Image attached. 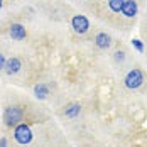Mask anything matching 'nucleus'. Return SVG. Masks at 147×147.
<instances>
[{
    "mask_svg": "<svg viewBox=\"0 0 147 147\" xmlns=\"http://www.w3.org/2000/svg\"><path fill=\"white\" fill-rule=\"evenodd\" d=\"M22 118H24V112L17 105H10L3 110V122L7 127H17L19 123H22Z\"/></svg>",
    "mask_w": 147,
    "mask_h": 147,
    "instance_id": "obj_1",
    "label": "nucleus"
},
{
    "mask_svg": "<svg viewBox=\"0 0 147 147\" xmlns=\"http://www.w3.org/2000/svg\"><path fill=\"white\" fill-rule=\"evenodd\" d=\"M32 137H34V134H32L29 123H19L17 127H14V139L17 144L27 146L32 142Z\"/></svg>",
    "mask_w": 147,
    "mask_h": 147,
    "instance_id": "obj_2",
    "label": "nucleus"
},
{
    "mask_svg": "<svg viewBox=\"0 0 147 147\" xmlns=\"http://www.w3.org/2000/svg\"><path fill=\"white\" fill-rule=\"evenodd\" d=\"M142 83H144V73L140 69H132V71H129L127 76H125V86L129 90L140 88Z\"/></svg>",
    "mask_w": 147,
    "mask_h": 147,
    "instance_id": "obj_3",
    "label": "nucleus"
},
{
    "mask_svg": "<svg viewBox=\"0 0 147 147\" xmlns=\"http://www.w3.org/2000/svg\"><path fill=\"white\" fill-rule=\"evenodd\" d=\"M71 27L74 29L76 34H85L90 29V22L85 15H74L71 19Z\"/></svg>",
    "mask_w": 147,
    "mask_h": 147,
    "instance_id": "obj_4",
    "label": "nucleus"
},
{
    "mask_svg": "<svg viewBox=\"0 0 147 147\" xmlns=\"http://www.w3.org/2000/svg\"><path fill=\"white\" fill-rule=\"evenodd\" d=\"M20 68H22V63H20V59L19 58H10L5 61V71H7V74H15L20 71Z\"/></svg>",
    "mask_w": 147,
    "mask_h": 147,
    "instance_id": "obj_5",
    "label": "nucleus"
},
{
    "mask_svg": "<svg viewBox=\"0 0 147 147\" xmlns=\"http://www.w3.org/2000/svg\"><path fill=\"white\" fill-rule=\"evenodd\" d=\"M26 27L22 26V24H12L10 26V37L14 39V41H22L24 37H26Z\"/></svg>",
    "mask_w": 147,
    "mask_h": 147,
    "instance_id": "obj_6",
    "label": "nucleus"
},
{
    "mask_svg": "<svg viewBox=\"0 0 147 147\" xmlns=\"http://www.w3.org/2000/svg\"><path fill=\"white\" fill-rule=\"evenodd\" d=\"M122 14L125 17H135L137 14V2L135 0H125L122 7Z\"/></svg>",
    "mask_w": 147,
    "mask_h": 147,
    "instance_id": "obj_7",
    "label": "nucleus"
},
{
    "mask_svg": "<svg viewBox=\"0 0 147 147\" xmlns=\"http://www.w3.org/2000/svg\"><path fill=\"white\" fill-rule=\"evenodd\" d=\"M95 44L98 46L100 49H108V47L112 46V37H110L108 34H105V32H100V34H96V37H95Z\"/></svg>",
    "mask_w": 147,
    "mask_h": 147,
    "instance_id": "obj_8",
    "label": "nucleus"
},
{
    "mask_svg": "<svg viewBox=\"0 0 147 147\" xmlns=\"http://www.w3.org/2000/svg\"><path fill=\"white\" fill-rule=\"evenodd\" d=\"M34 95H36L39 100H46L47 95H49V88H47V85H44V83L36 85V86H34Z\"/></svg>",
    "mask_w": 147,
    "mask_h": 147,
    "instance_id": "obj_9",
    "label": "nucleus"
},
{
    "mask_svg": "<svg viewBox=\"0 0 147 147\" xmlns=\"http://www.w3.org/2000/svg\"><path fill=\"white\" fill-rule=\"evenodd\" d=\"M80 112H81V105L80 103H71L68 108H66V112H64V115L69 118H74L80 115Z\"/></svg>",
    "mask_w": 147,
    "mask_h": 147,
    "instance_id": "obj_10",
    "label": "nucleus"
},
{
    "mask_svg": "<svg viewBox=\"0 0 147 147\" xmlns=\"http://www.w3.org/2000/svg\"><path fill=\"white\" fill-rule=\"evenodd\" d=\"M123 2H125V0H108V7H110V10H113V12H122Z\"/></svg>",
    "mask_w": 147,
    "mask_h": 147,
    "instance_id": "obj_11",
    "label": "nucleus"
},
{
    "mask_svg": "<svg viewBox=\"0 0 147 147\" xmlns=\"http://www.w3.org/2000/svg\"><path fill=\"white\" fill-rule=\"evenodd\" d=\"M132 46L137 49V51H139V53H142V51H144V44H142V41H139V39H134Z\"/></svg>",
    "mask_w": 147,
    "mask_h": 147,
    "instance_id": "obj_12",
    "label": "nucleus"
},
{
    "mask_svg": "<svg viewBox=\"0 0 147 147\" xmlns=\"http://www.w3.org/2000/svg\"><path fill=\"white\" fill-rule=\"evenodd\" d=\"M0 147H9V140H7V137H0Z\"/></svg>",
    "mask_w": 147,
    "mask_h": 147,
    "instance_id": "obj_13",
    "label": "nucleus"
},
{
    "mask_svg": "<svg viewBox=\"0 0 147 147\" xmlns=\"http://www.w3.org/2000/svg\"><path fill=\"white\" fill-rule=\"evenodd\" d=\"M5 61H7V59L3 58V54H0V69H3V68H5Z\"/></svg>",
    "mask_w": 147,
    "mask_h": 147,
    "instance_id": "obj_14",
    "label": "nucleus"
},
{
    "mask_svg": "<svg viewBox=\"0 0 147 147\" xmlns=\"http://www.w3.org/2000/svg\"><path fill=\"white\" fill-rule=\"evenodd\" d=\"M115 59H117V61H122V59H123V53H122V51L115 53Z\"/></svg>",
    "mask_w": 147,
    "mask_h": 147,
    "instance_id": "obj_15",
    "label": "nucleus"
},
{
    "mask_svg": "<svg viewBox=\"0 0 147 147\" xmlns=\"http://www.w3.org/2000/svg\"><path fill=\"white\" fill-rule=\"evenodd\" d=\"M0 9H2V0H0Z\"/></svg>",
    "mask_w": 147,
    "mask_h": 147,
    "instance_id": "obj_16",
    "label": "nucleus"
}]
</instances>
